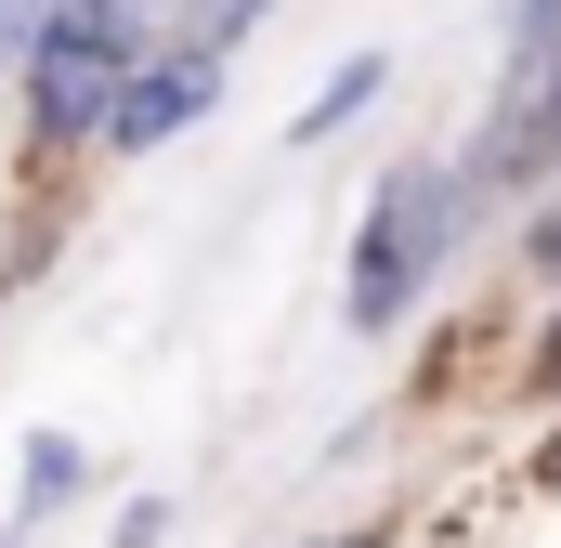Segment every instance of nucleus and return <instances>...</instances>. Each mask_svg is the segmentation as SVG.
I'll use <instances>...</instances> for the list:
<instances>
[{
  "label": "nucleus",
  "instance_id": "f257e3e1",
  "mask_svg": "<svg viewBox=\"0 0 561 548\" xmlns=\"http://www.w3.org/2000/svg\"><path fill=\"white\" fill-rule=\"evenodd\" d=\"M157 39H170V0H53V13H39V53L13 66V79H26V144H39V157L92 144L105 105H118V79H131Z\"/></svg>",
  "mask_w": 561,
  "mask_h": 548
},
{
  "label": "nucleus",
  "instance_id": "f03ea898",
  "mask_svg": "<svg viewBox=\"0 0 561 548\" xmlns=\"http://www.w3.org/2000/svg\"><path fill=\"white\" fill-rule=\"evenodd\" d=\"M457 236H470V196H457V170H444V157H392V170H379V196H366V222H353L340 313H353L366 340H392V327L419 313V287L457 262Z\"/></svg>",
  "mask_w": 561,
  "mask_h": 548
},
{
  "label": "nucleus",
  "instance_id": "7ed1b4c3",
  "mask_svg": "<svg viewBox=\"0 0 561 548\" xmlns=\"http://www.w3.org/2000/svg\"><path fill=\"white\" fill-rule=\"evenodd\" d=\"M209 105H222V66H209V53H183V39H157L131 79H118V105H105V132H92V144H105V157H157V144L196 132Z\"/></svg>",
  "mask_w": 561,
  "mask_h": 548
},
{
  "label": "nucleus",
  "instance_id": "20e7f679",
  "mask_svg": "<svg viewBox=\"0 0 561 548\" xmlns=\"http://www.w3.org/2000/svg\"><path fill=\"white\" fill-rule=\"evenodd\" d=\"M79 496H92V444H79V431H26L13 510H26V523H53V510H79Z\"/></svg>",
  "mask_w": 561,
  "mask_h": 548
},
{
  "label": "nucleus",
  "instance_id": "39448f33",
  "mask_svg": "<svg viewBox=\"0 0 561 548\" xmlns=\"http://www.w3.org/2000/svg\"><path fill=\"white\" fill-rule=\"evenodd\" d=\"M379 92H392V66H379V53H340V66H327V92L300 105V132H287V144H327V132H353V118H366Z\"/></svg>",
  "mask_w": 561,
  "mask_h": 548
},
{
  "label": "nucleus",
  "instance_id": "423d86ee",
  "mask_svg": "<svg viewBox=\"0 0 561 548\" xmlns=\"http://www.w3.org/2000/svg\"><path fill=\"white\" fill-rule=\"evenodd\" d=\"M262 13H275V0H170V39H183V53H209V66H222V53H236V39H249V26H262Z\"/></svg>",
  "mask_w": 561,
  "mask_h": 548
},
{
  "label": "nucleus",
  "instance_id": "0eeeda50",
  "mask_svg": "<svg viewBox=\"0 0 561 548\" xmlns=\"http://www.w3.org/2000/svg\"><path fill=\"white\" fill-rule=\"evenodd\" d=\"M510 105L536 118V157L561 170V53H536V66H510Z\"/></svg>",
  "mask_w": 561,
  "mask_h": 548
},
{
  "label": "nucleus",
  "instance_id": "6e6552de",
  "mask_svg": "<svg viewBox=\"0 0 561 548\" xmlns=\"http://www.w3.org/2000/svg\"><path fill=\"white\" fill-rule=\"evenodd\" d=\"M536 53H561V0H510V66H536Z\"/></svg>",
  "mask_w": 561,
  "mask_h": 548
},
{
  "label": "nucleus",
  "instance_id": "1a4fd4ad",
  "mask_svg": "<svg viewBox=\"0 0 561 548\" xmlns=\"http://www.w3.org/2000/svg\"><path fill=\"white\" fill-rule=\"evenodd\" d=\"M39 13H53V0H0V79H13L26 53H39Z\"/></svg>",
  "mask_w": 561,
  "mask_h": 548
},
{
  "label": "nucleus",
  "instance_id": "9d476101",
  "mask_svg": "<svg viewBox=\"0 0 561 548\" xmlns=\"http://www.w3.org/2000/svg\"><path fill=\"white\" fill-rule=\"evenodd\" d=\"M170 536V496H131V510H118V548H157Z\"/></svg>",
  "mask_w": 561,
  "mask_h": 548
},
{
  "label": "nucleus",
  "instance_id": "9b49d317",
  "mask_svg": "<svg viewBox=\"0 0 561 548\" xmlns=\"http://www.w3.org/2000/svg\"><path fill=\"white\" fill-rule=\"evenodd\" d=\"M523 379H536V392H549V406H561V327H549V340H536V366H523Z\"/></svg>",
  "mask_w": 561,
  "mask_h": 548
},
{
  "label": "nucleus",
  "instance_id": "f8f14e48",
  "mask_svg": "<svg viewBox=\"0 0 561 548\" xmlns=\"http://www.w3.org/2000/svg\"><path fill=\"white\" fill-rule=\"evenodd\" d=\"M313 548H379V536H313Z\"/></svg>",
  "mask_w": 561,
  "mask_h": 548
},
{
  "label": "nucleus",
  "instance_id": "ddd939ff",
  "mask_svg": "<svg viewBox=\"0 0 561 548\" xmlns=\"http://www.w3.org/2000/svg\"><path fill=\"white\" fill-rule=\"evenodd\" d=\"M0 548H26V536H0Z\"/></svg>",
  "mask_w": 561,
  "mask_h": 548
}]
</instances>
